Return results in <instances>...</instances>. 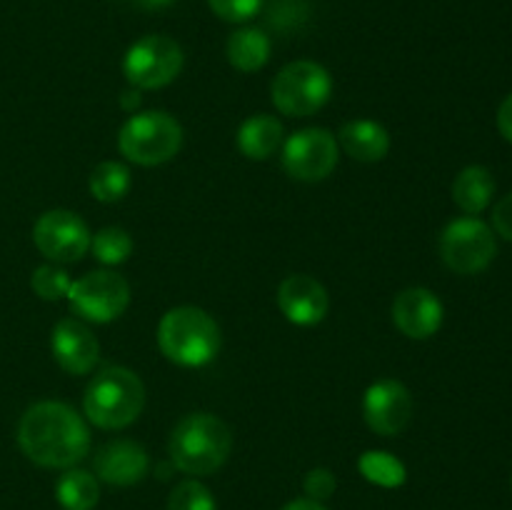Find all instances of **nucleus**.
<instances>
[{"label":"nucleus","mask_w":512,"mask_h":510,"mask_svg":"<svg viewBox=\"0 0 512 510\" xmlns=\"http://www.w3.org/2000/svg\"><path fill=\"white\" fill-rule=\"evenodd\" d=\"M18 445L35 465L73 468L88 455L90 430L70 405L43 400L30 405L20 418Z\"/></svg>","instance_id":"f257e3e1"},{"label":"nucleus","mask_w":512,"mask_h":510,"mask_svg":"<svg viewBox=\"0 0 512 510\" xmlns=\"http://www.w3.org/2000/svg\"><path fill=\"white\" fill-rule=\"evenodd\" d=\"M233 433L210 413H190L170 435V460L188 475H210L228 460Z\"/></svg>","instance_id":"f03ea898"},{"label":"nucleus","mask_w":512,"mask_h":510,"mask_svg":"<svg viewBox=\"0 0 512 510\" xmlns=\"http://www.w3.org/2000/svg\"><path fill=\"white\" fill-rule=\"evenodd\" d=\"M158 345L168 360L183 368L208 365L220 350V328L205 310L180 305L168 310L158 325Z\"/></svg>","instance_id":"7ed1b4c3"},{"label":"nucleus","mask_w":512,"mask_h":510,"mask_svg":"<svg viewBox=\"0 0 512 510\" xmlns=\"http://www.w3.org/2000/svg\"><path fill=\"white\" fill-rule=\"evenodd\" d=\"M145 405L143 380L128 368H105L90 380L83 398L88 420L98 428L120 430L138 420Z\"/></svg>","instance_id":"20e7f679"},{"label":"nucleus","mask_w":512,"mask_h":510,"mask_svg":"<svg viewBox=\"0 0 512 510\" xmlns=\"http://www.w3.org/2000/svg\"><path fill=\"white\" fill-rule=\"evenodd\" d=\"M183 145V128L178 120L163 110L135 113L120 128L118 148L130 163L160 165L175 158Z\"/></svg>","instance_id":"39448f33"},{"label":"nucleus","mask_w":512,"mask_h":510,"mask_svg":"<svg viewBox=\"0 0 512 510\" xmlns=\"http://www.w3.org/2000/svg\"><path fill=\"white\" fill-rule=\"evenodd\" d=\"M333 93V78L313 60H295L285 65L273 80L275 108L290 118H308L318 113Z\"/></svg>","instance_id":"423d86ee"},{"label":"nucleus","mask_w":512,"mask_h":510,"mask_svg":"<svg viewBox=\"0 0 512 510\" xmlns=\"http://www.w3.org/2000/svg\"><path fill=\"white\" fill-rule=\"evenodd\" d=\"M183 70V48L168 35H145L125 53L123 73L130 85L155 90L173 83Z\"/></svg>","instance_id":"0eeeda50"},{"label":"nucleus","mask_w":512,"mask_h":510,"mask_svg":"<svg viewBox=\"0 0 512 510\" xmlns=\"http://www.w3.org/2000/svg\"><path fill=\"white\" fill-rule=\"evenodd\" d=\"M70 310L90 323H110L120 318L130 303V285L123 275L95 270L75 280L68 290Z\"/></svg>","instance_id":"6e6552de"},{"label":"nucleus","mask_w":512,"mask_h":510,"mask_svg":"<svg viewBox=\"0 0 512 510\" xmlns=\"http://www.w3.org/2000/svg\"><path fill=\"white\" fill-rule=\"evenodd\" d=\"M498 253L495 235L483 220L458 218L440 235V255L445 265L460 275H473L488 268Z\"/></svg>","instance_id":"1a4fd4ad"},{"label":"nucleus","mask_w":512,"mask_h":510,"mask_svg":"<svg viewBox=\"0 0 512 510\" xmlns=\"http://www.w3.org/2000/svg\"><path fill=\"white\" fill-rule=\"evenodd\" d=\"M338 165V143L325 128H303L290 135L283 148V168L295 180L318 183Z\"/></svg>","instance_id":"9d476101"},{"label":"nucleus","mask_w":512,"mask_h":510,"mask_svg":"<svg viewBox=\"0 0 512 510\" xmlns=\"http://www.w3.org/2000/svg\"><path fill=\"white\" fill-rule=\"evenodd\" d=\"M33 243L55 263H75L90 248V230L83 218L70 210H48L33 228Z\"/></svg>","instance_id":"9b49d317"},{"label":"nucleus","mask_w":512,"mask_h":510,"mask_svg":"<svg viewBox=\"0 0 512 510\" xmlns=\"http://www.w3.org/2000/svg\"><path fill=\"white\" fill-rule=\"evenodd\" d=\"M363 415L378 435H398L413 418V395L400 380H378L365 390Z\"/></svg>","instance_id":"f8f14e48"},{"label":"nucleus","mask_w":512,"mask_h":510,"mask_svg":"<svg viewBox=\"0 0 512 510\" xmlns=\"http://www.w3.org/2000/svg\"><path fill=\"white\" fill-rule=\"evenodd\" d=\"M50 348L60 368L73 375L90 373L100 358V345L93 330L78 318H63L55 323Z\"/></svg>","instance_id":"ddd939ff"},{"label":"nucleus","mask_w":512,"mask_h":510,"mask_svg":"<svg viewBox=\"0 0 512 510\" xmlns=\"http://www.w3.org/2000/svg\"><path fill=\"white\" fill-rule=\"evenodd\" d=\"M393 320L403 335L425 340L443 325V303L428 288H408L395 298Z\"/></svg>","instance_id":"4468645a"},{"label":"nucleus","mask_w":512,"mask_h":510,"mask_svg":"<svg viewBox=\"0 0 512 510\" xmlns=\"http://www.w3.org/2000/svg\"><path fill=\"white\" fill-rule=\"evenodd\" d=\"M278 305L295 325H318L328 315V290L310 275H288L278 288Z\"/></svg>","instance_id":"2eb2a0df"},{"label":"nucleus","mask_w":512,"mask_h":510,"mask_svg":"<svg viewBox=\"0 0 512 510\" xmlns=\"http://www.w3.org/2000/svg\"><path fill=\"white\" fill-rule=\"evenodd\" d=\"M148 465V453L143 450V445L133 443V440H113L95 453L98 478L108 485H120V488L140 483L148 473Z\"/></svg>","instance_id":"dca6fc26"},{"label":"nucleus","mask_w":512,"mask_h":510,"mask_svg":"<svg viewBox=\"0 0 512 510\" xmlns=\"http://www.w3.org/2000/svg\"><path fill=\"white\" fill-rule=\"evenodd\" d=\"M340 145L360 163H378L388 155L390 135L375 120H350L340 128Z\"/></svg>","instance_id":"f3484780"},{"label":"nucleus","mask_w":512,"mask_h":510,"mask_svg":"<svg viewBox=\"0 0 512 510\" xmlns=\"http://www.w3.org/2000/svg\"><path fill=\"white\" fill-rule=\"evenodd\" d=\"M283 143V125L273 115H253L238 130V148L245 158L265 160Z\"/></svg>","instance_id":"a211bd4d"},{"label":"nucleus","mask_w":512,"mask_h":510,"mask_svg":"<svg viewBox=\"0 0 512 510\" xmlns=\"http://www.w3.org/2000/svg\"><path fill=\"white\" fill-rule=\"evenodd\" d=\"M495 195V180L483 165H470L460 170L453 183V200L468 215L483 213Z\"/></svg>","instance_id":"6ab92c4d"},{"label":"nucleus","mask_w":512,"mask_h":510,"mask_svg":"<svg viewBox=\"0 0 512 510\" xmlns=\"http://www.w3.org/2000/svg\"><path fill=\"white\" fill-rule=\"evenodd\" d=\"M270 58V38L260 28H240L228 38V60L243 73H255Z\"/></svg>","instance_id":"aec40b11"},{"label":"nucleus","mask_w":512,"mask_h":510,"mask_svg":"<svg viewBox=\"0 0 512 510\" xmlns=\"http://www.w3.org/2000/svg\"><path fill=\"white\" fill-rule=\"evenodd\" d=\"M55 495H58V503L65 510H93L98 505L100 488L93 473L75 468L60 475L58 485H55Z\"/></svg>","instance_id":"412c9836"},{"label":"nucleus","mask_w":512,"mask_h":510,"mask_svg":"<svg viewBox=\"0 0 512 510\" xmlns=\"http://www.w3.org/2000/svg\"><path fill=\"white\" fill-rule=\"evenodd\" d=\"M90 193L100 203H115V200L125 198V193L133 185L130 178V170L123 163H115V160H105L98 168L90 173Z\"/></svg>","instance_id":"4be33fe9"},{"label":"nucleus","mask_w":512,"mask_h":510,"mask_svg":"<svg viewBox=\"0 0 512 510\" xmlns=\"http://www.w3.org/2000/svg\"><path fill=\"white\" fill-rule=\"evenodd\" d=\"M358 468L365 475V480L383 485V488H398L405 483V465L395 455L383 453V450H368L358 460Z\"/></svg>","instance_id":"5701e85b"},{"label":"nucleus","mask_w":512,"mask_h":510,"mask_svg":"<svg viewBox=\"0 0 512 510\" xmlns=\"http://www.w3.org/2000/svg\"><path fill=\"white\" fill-rule=\"evenodd\" d=\"M90 248L100 263L120 265L133 253V238L123 228H103L95 233V238H90Z\"/></svg>","instance_id":"b1692460"},{"label":"nucleus","mask_w":512,"mask_h":510,"mask_svg":"<svg viewBox=\"0 0 512 510\" xmlns=\"http://www.w3.org/2000/svg\"><path fill=\"white\" fill-rule=\"evenodd\" d=\"M168 510H215V498L198 480H183L170 490Z\"/></svg>","instance_id":"393cba45"},{"label":"nucleus","mask_w":512,"mask_h":510,"mask_svg":"<svg viewBox=\"0 0 512 510\" xmlns=\"http://www.w3.org/2000/svg\"><path fill=\"white\" fill-rule=\"evenodd\" d=\"M30 285H33V290L43 300H60L68 295L73 280L68 278V273H65L63 268H55V265H40V268H35Z\"/></svg>","instance_id":"a878e982"},{"label":"nucleus","mask_w":512,"mask_h":510,"mask_svg":"<svg viewBox=\"0 0 512 510\" xmlns=\"http://www.w3.org/2000/svg\"><path fill=\"white\" fill-rule=\"evenodd\" d=\"M213 13L228 23H248L260 13L263 0H208Z\"/></svg>","instance_id":"bb28decb"},{"label":"nucleus","mask_w":512,"mask_h":510,"mask_svg":"<svg viewBox=\"0 0 512 510\" xmlns=\"http://www.w3.org/2000/svg\"><path fill=\"white\" fill-rule=\"evenodd\" d=\"M335 490V475L328 468H315L305 475V493L310 495V500H325L330 498Z\"/></svg>","instance_id":"cd10ccee"},{"label":"nucleus","mask_w":512,"mask_h":510,"mask_svg":"<svg viewBox=\"0 0 512 510\" xmlns=\"http://www.w3.org/2000/svg\"><path fill=\"white\" fill-rule=\"evenodd\" d=\"M493 225L498 230V235H503L505 240L512 243V193L505 195L493 210Z\"/></svg>","instance_id":"c85d7f7f"},{"label":"nucleus","mask_w":512,"mask_h":510,"mask_svg":"<svg viewBox=\"0 0 512 510\" xmlns=\"http://www.w3.org/2000/svg\"><path fill=\"white\" fill-rule=\"evenodd\" d=\"M498 130L508 143H512V93L500 103L498 110Z\"/></svg>","instance_id":"c756f323"},{"label":"nucleus","mask_w":512,"mask_h":510,"mask_svg":"<svg viewBox=\"0 0 512 510\" xmlns=\"http://www.w3.org/2000/svg\"><path fill=\"white\" fill-rule=\"evenodd\" d=\"M283 510H328V508H325V505H320L318 500L298 498V500H290Z\"/></svg>","instance_id":"7c9ffc66"},{"label":"nucleus","mask_w":512,"mask_h":510,"mask_svg":"<svg viewBox=\"0 0 512 510\" xmlns=\"http://www.w3.org/2000/svg\"><path fill=\"white\" fill-rule=\"evenodd\" d=\"M128 3L135 5V8H140V10H163V8H168L173 0H128Z\"/></svg>","instance_id":"2f4dec72"},{"label":"nucleus","mask_w":512,"mask_h":510,"mask_svg":"<svg viewBox=\"0 0 512 510\" xmlns=\"http://www.w3.org/2000/svg\"><path fill=\"white\" fill-rule=\"evenodd\" d=\"M120 103H123L125 110H130V113H135V108H138V105H140L138 90H135V93H123V100H120Z\"/></svg>","instance_id":"473e14b6"}]
</instances>
